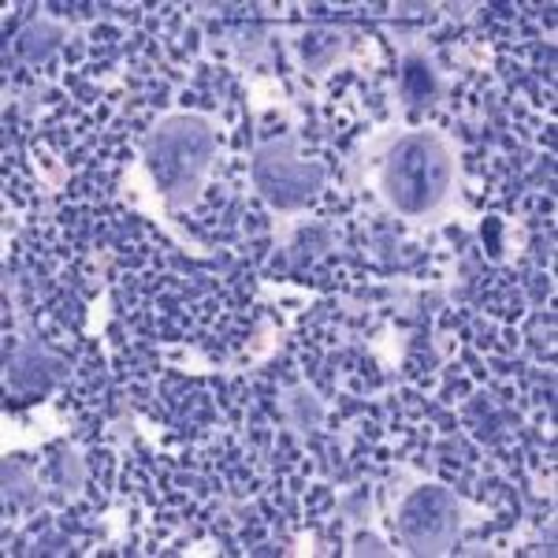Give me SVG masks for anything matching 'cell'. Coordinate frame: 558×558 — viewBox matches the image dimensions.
Here are the masks:
<instances>
[{
  "label": "cell",
  "mask_w": 558,
  "mask_h": 558,
  "mask_svg": "<svg viewBox=\"0 0 558 558\" xmlns=\"http://www.w3.org/2000/svg\"><path fill=\"white\" fill-rule=\"evenodd\" d=\"M447 153L432 138H407L387 160V194L399 209L425 213L447 191Z\"/></svg>",
  "instance_id": "6da1fadb"
},
{
  "label": "cell",
  "mask_w": 558,
  "mask_h": 558,
  "mask_svg": "<svg viewBox=\"0 0 558 558\" xmlns=\"http://www.w3.org/2000/svg\"><path fill=\"white\" fill-rule=\"evenodd\" d=\"M407 86L413 89V97H428L432 94V75L421 64H410L407 71Z\"/></svg>",
  "instance_id": "7a4b0ae2"
}]
</instances>
